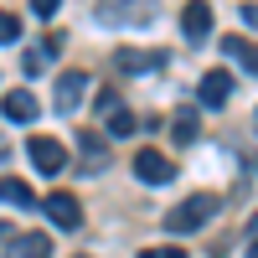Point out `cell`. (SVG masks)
I'll return each instance as SVG.
<instances>
[{
	"label": "cell",
	"instance_id": "obj_4",
	"mask_svg": "<svg viewBox=\"0 0 258 258\" xmlns=\"http://www.w3.org/2000/svg\"><path fill=\"white\" fill-rule=\"evenodd\" d=\"M135 176L145 186H170V181H176V160H170L165 150H140V155H135Z\"/></svg>",
	"mask_w": 258,
	"mask_h": 258
},
{
	"label": "cell",
	"instance_id": "obj_10",
	"mask_svg": "<svg viewBox=\"0 0 258 258\" xmlns=\"http://www.w3.org/2000/svg\"><path fill=\"white\" fill-rule=\"evenodd\" d=\"M6 258H52V238L47 232H11Z\"/></svg>",
	"mask_w": 258,
	"mask_h": 258
},
{
	"label": "cell",
	"instance_id": "obj_11",
	"mask_svg": "<svg viewBox=\"0 0 258 258\" xmlns=\"http://www.w3.org/2000/svg\"><path fill=\"white\" fill-rule=\"evenodd\" d=\"M78 165L88 170V176H98L103 165H109V145H103V135H93V129H78Z\"/></svg>",
	"mask_w": 258,
	"mask_h": 258
},
{
	"label": "cell",
	"instance_id": "obj_9",
	"mask_svg": "<svg viewBox=\"0 0 258 258\" xmlns=\"http://www.w3.org/2000/svg\"><path fill=\"white\" fill-rule=\"evenodd\" d=\"M181 31H186L191 47L212 36V6H207V0H186V11H181Z\"/></svg>",
	"mask_w": 258,
	"mask_h": 258
},
{
	"label": "cell",
	"instance_id": "obj_21",
	"mask_svg": "<svg viewBox=\"0 0 258 258\" xmlns=\"http://www.w3.org/2000/svg\"><path fill=\"white\" fill-rule=\"evenodd\" d=\"M140 258H186V248H145Z\"/></svg>",
	"mask_w": 258,
	"mask_h": 258
},
{
	"label": "cell",
	"instance_id": "obj_12",
	"mask_svg": "<svg viewBox=\"0 0 258 258\" xmlns=\"http://www.w3.org/2000/svg\"><path fill=\"white\" fill-rule=\"evenodd\" d=\"M36 109H41V103H36V93H31V88H11L6 98H0V114H6L11 124H31V119H36Z\"/></svg>",
	"mask_w": 258,
	"mask_h": 258
},
{
	"label": "cell",
	"instance_id": "obj_13",
	"mask_svg": "<svg viewBox=\"0 0 258 258\" xmlns=\"http://www.w3.org/2000/svg\"><path fill=\"white\" fill-rule=\"evenodd\" d=\"M197 129H202L197 109H176V114H170V140H176V145H191V140H197Z\"/></svg>",
	"mask_w": 258,
	"mask_h": 258
},
{
	"label": "cell",
	"instance_id": "obj_3",
	"mask_svg": "<svg viewBox=\"0 0 258 258\" xmlns=\"http://www.w3.org/2000/svg\"><path fill=\"white\" fill-rule=\"evenodd\" d=\"M36 207L52 217V227H62V232H78L83 227V207H78V197H68V191H52V197H36Z\"/></svg>",
	"mask_w": 258,
	"mask_h": 258
},
{
	"label": "cell",
	"instance_id": "obj_8",
	"mask_svg": "<svg viewBox=\"0 0 258 258\" xmlns=\"http://www.w3.org/2000/svg\"><path fill=\"white\" fill-rule=\"evenodd\" d=\"M232 78L227 68H212V73H202V88H197V98H202V109H222V103L232 98Z\"/></svg>",
	"mask_w": 258,
	"mask_h": 258
},
{
	"label": "cell",
	"instance_id": "obj_16",
	"mask_svg": "<svg viewBox=\"0 0 258 258\" xmlns=\"http://www.w3.org/2000/svg\"><path fill=\"white\" fill-rule=\"evenodd\" d=\"M222 52L238 62L243 73H253V68H258V57H253V41H248V36H227V41H222Z\"/></svg>",
	"mask_w": 258,
	"mask_h": 258
},
{
	"label": "cell",
	"instance_id": "obj_19",
	"mask_svg": "<svg viewBox=\"0 0 258 258\" xmlns=\"http://www.w3.org/2000/svg\"><path fill=\"white\" fill-rule=\"evenodd\" d=\"M93 109H98V114H109V109H119V93H114V88H103V93L93 98Z\"/></svg>",
	"mask_w": 258,
	"mask_h": 258
},
{
	"label": "cell",
	"instance_id": "obj_6",
	"mask_svg": "<svg viewBox=\"0 0 258 258\" xmlns=\"http://www.w3.org/2000/svg\"><path fill=\"white\" fill-rule=\"evenodd\" d=\"M165 52L155 47V52H140V47H119L114 52V73H124V78H135V73H165Z\"/></svg>",
	"mask_w": 258,
	"mask_h": 258
},
{
	"label": "cell",
	"instance_id": "obj_23",
	"mask_svg": "<svg viewBox=\"0 0 258 258\" xmlns=\"http://www.w3.org/2000/svg\"><path fill=\"white\" fill-rule=\"evenodd\" d=\"M78 258H88V253H78Z\"/></svg>",
	"mask_w": 258,
	"mask_h": 258
},
{
	"label": "cell",
	"instance_id": "obj_2",
	"mask_svg": "<svg viewBox=\"0 0 258 258\" xmlns=\"http://www.w3.org/2000/svg\"><path fill=\"white\" fill-rule=\"evenodd\" d=\"M222 212V202L217 197H207V191H197V197H186V202H176L165 212V232H197V227H207L212 217Z\"/></svg>",
	"mask_w": 258,
	"mask_h": 258
},
{
	"label": "cell",
	"instance_id": "obj_5",
	"mask_svg": "<svg viewBox=\"0 0 258 258\" xmlns=\"http://www.w3.org/2000/svg\"><path fill=\"white\" fill-rule=\"evenodd\" d=\"M26 155H31V165L41 176H62V165H68V150H62V140H52V135H31Z\"/></svg>",
	"mask_w": 258,
	"mask_h": 258
},
{
	"label": "cell",
	"instance_id": "obj_14",
	"mask_svg": "<svg viewBox=\"0 0 258 258\" xmlns=\"http://www.w3.org/2000/svg\"><path fill=\"white\" fill-rule=\"evenodd\" d=\"M103 129H109L114 140H129V135L140 129V119H135V114H129L124 103H119V109H109V114H103Z\"/></svg>",
	"mask_w": 258,
	"mask_h": 258
},
{
	"label": "cell",
	"instance_id": "obj_1",
	"mask_svg": "<svg viewBox=\"0 0 258 258\" xmlns=\"http://www.w3.org/2000/svg\"><path fill=\"white\" fill-rule=\"evenodd\" d=\"M93 16L103 21V26H124V31H140L150 26V21L160 16V0H98Z\"/></svg>",
	"mask_w": 258,
	"mask_h": 258
},
{
	"label": "cell",
	"instance_id": "obj_7",
	"mask_svg": "<svg viewBox=\"0 0 258 258\" xmlns=\"http://www.w3.org/2000/svg\"><path fill=\"white\" fill-rule=\"evenodd\" d=\"M83 98H88V73H62V78H57V93H52V109H57L62 119H73Z\"/></svg>",
	"mask_w": 258,
	"mask_h": 258
},
{
	"label": "cell",
	"instance_id": "obj_22",
	"mask_svg": "<svg viewBox=\"0 0 258 258\" xmlns=\"http://www.w3.org/2000/svg\"><path fill=\"white\" fill-rule=\"evenodd\" d=\"M6 238H11V222H6V217H0V243H6Z\"/></svg>",
	"mask_w": 258,
	"mask_h": 258
},
{
	"label": "cell",
	"instance_id": "obj_20",
	"mask_svg": "<svg viewBox=\"0 0 258 258\" xmlns=\"http://www.w3.org/2000/svg\"><path fill=\"white\" fill-rule=\"evenodd\" d=\"M57 6H62V0H31V11H36L41 21H52V16H57Z\"/></svg>",
	"mask_w": 258,
	"mask_h": 258
},
{
	"label": "cell",
	"instance_id": "obj_18",
	"mask_svg": "<svg viewBox=\"0 0 258 258\" xmlns=\"http://www.w3.org/2000/svg\"><path fill=\"white\" fill-rule=\"evenodd\" d=\"M16 36H21V21H16L11 11H0V47H11Z\"/></svg>",
	"mask_w": 258,
	"mask_h": 258
},
{
	"label": "cell",
	"instance_id": "obj_17",
	"mask_svg": "<svg viewBox=\"0 0 258 258\" xmlns=\"http://www.w3.org/2000/svg\"><path fill=\"white\" fill-rule=\"evenodd\" d=\"M47 62H52V52H47V47H36V52H21V73H26V78H36L41 68H47Z\"/></svg>",
	"mask_w": 258,
	"mask_h": 258
},
{
	"label": "cell",
	"instance_id": "obj_15",
	"mask_svg": "<svg viewBox=\"0 0 258 258\" xmlns=\"http://www.w3.org/2000/svg\"><path fill=\"white\" fill-rule=\"evenodd\" d=\"M0 202H11V207H36L31 186H26V181H16V176H0Z\"/></svg>",
	"mask_w": 258,
	"mask_h": 258
}]
</instances>
